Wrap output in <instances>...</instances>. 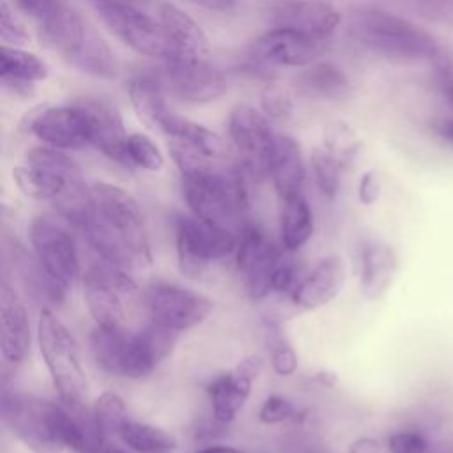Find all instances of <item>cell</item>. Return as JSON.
<instances>
[{
  "instance_id": "4dcf8cb0",
  "label": "cell",
  "mask_w": 453,
  "mask_h": 453,
  "mask_svg": "<svg viewBox=\"0 0 453 453\" xmlns=\"http://www.w3.org/2000/svg\"><path fill=\"white\" fill-rule=\"evenodd\" d=\"M0 74H2V85H12V83L34 85L35 81H42L48 76V65L37 55L19 46L2 44Z\"/></svg>"
},
{
  "instance_id": "83f0119b",
  "label": "cell",
  "mask_w": 453,
  "mask_h": 453,
  "mask_svg": "<svg viewBox=\"0 0 453 453\" xmlns=\"http://www.w3.org/2000/svg\"><path fill=\"white\" fill-rule=\"evenodd\" d=\"M280 241L287 251H297L313 235V211L304 193L280 198Z\"/></svg>"
},
{
  "instance_id": "7dc6e473",
  "label": "cell",
  "mask_w": 453,
  "mask_h": 453,
  "mask_svg": "<svg viewBox=\"0 0 453 453\" xmlns=\"http://www.w3.org/2000/svg\"><path fill=\"white\" fill-rule=\"evenodd\" d=\"M226 428H228L226 423L216 419L214 414H211L209 418L196 423L193 434H195L196 441H211V439H216V437L223 435L226 432Z\"/></svg>"
},
{
  "instance_id": "74e56055",
  "label": "cell",
  "mask_w": 453,
  "mask_h": 453,
  "mask_svg": "<svg viewBox=\"0 0 453 453\" xmlns=\"http://www.w3.org/2000/svg\"><path fill=\"white\" fill-rule=\"evenodd\" d=\"M269 345H271V366L276 375L280 377H290L297 370V354L292 349V345L285 340L280 333L269 334Z\"/></svg>"
},
{
  "instance_id": "5b68a950",
  "label": "cell",
  "mask_w": 453,
  "mask_h": 453,
  "mask_svg": "<svg viewBox=\"0 0 453 453\" xmlns=\"http://www.w3.org/2000/svg\"><path fill=\"white\" fill-rule=\"evenodd\" d=\"M92 198L97 218L127 251L133 269L152 264V251L145 218L136 198L124 188L111 182H92Z\"/></svg>"
},
{
  "instance_id": "484cf974",
  "label": "cell",
  "mask_w": 453,
  "mask_h": 453,
  "mask_svg": "<svg viewBox=\"0 0 453 453\" xmlns=\"http://www.w3.org/2000/svg\"><path fill=\"white\" fill-rule=\"evenodd\" d=\"M396 271L393 250L380 242H368L361 251L359 290L366 299H379L389 288Z\"/></svg>"
},
{
  "instance_id": "816d5d0a",
  "label": "cell",
  "mask_w": 453,
  "mask_h": 453,
  "mask_svg": "<svg viewBox=\"0 0 453 453\" xmlns=\"http://www.w3.org/2000/svg\"><path fill=\"white\" fill-rule=\"evenodd\" d=\"M196 4L211 9V11H218V12H226L230 9L235 7L237 0H196Z\"/></svg>"
},
{
  "instance_id": "ffe728a7",
  "label": "cell",
  "mask_w": 453,
  "mask_h": 453,
  "mask_svg": "<svg viewBox=\"0 0 453 453\" xmlns=\"http://www.w3.org/2000/svg\"><path fill=\"white\" fill-rule=\"evenodd\" d=\"M32 347L28 311L16 288L4 278L0 283V350L9 365H21Z\"/></svg>"
},
{
  "instance_id": "2e32d148",
  "label": "cell",
  "mask_w": 453,
  "mask_h": 453,
  "mask_svg": "<svg viewBox=\"0 0 453 453\" xmlns=\"http://www.w3.org/2000/svg\"><path fill=\"white\" fill-rule=\"evenodd\" d=\"M163 87L173 97L202 104L226 92V80L209 60H165Z\"/></svg>"
},
{
  "instance_id": "bcb514c9",
  "label": "cell",
  "mask_w": 453,
  "mask_h": 453,
  "mask_svg": "<svg viewBox=\"0 0 453 453\" xmlns=\"http://www.w3.org/2000/svg\"><path fill=\"white\" fill-rule=\"evenodd\" d=\"M380 195V182L377 179V175L373 172H365L359 179V186H357V196L359 202L365 205H372L379 200Z\"/></svg>"
},
{
  "instance_id": "8d00e7d4",
  "label": "cell",
  "mask_w": 453,
  "mask_h": 453,
  "mask_svg": "<svg viewBox=\"0 0 453 453\" xmlns=\"http://www.w3.org/2000/svg\"><path fill=\"white\" fill-rule=\"evenodd\" d=\"M324 149L329 150L342 165L349 163L359 149L354 133L343 122H331L324 129Z\"/></svg>"
},
{
  "instance_id": "f35d334b",
  "label": "cell",
  "mask_w": 453,
  "mask_h": 453,
  "mask_svg": "<svg viewBox=\"0 0 453 453\" xmlns=\"http://www.w3.org/2000/svg\"><path fill=\"white\" fill-rule=\"evenodd\" d=\"M297 416L299 411L296 409V405L281 395L267 396L258 409V419L264 425H280L285 421H294Z\"/></svg>"
},
{
  "instance_id": "9a60e30c",
  "label": "cell",
  "mask_w": 453,
  "mask_h": 453,
  "mask_svg": "<svg viewBox=\"0 0 453 453\" xmlns=\"http://www.w3.org/2000/svg\"><path fill=\"white\" fill-rule=\"evenodd\" d=\"M85 117L88 145H94L110 161L133 168L127 156V133L119 108L106 97H78L73 101Z\"/></svg>"
},
{
  "instance_id": "e0dca14e",
  "label": "cell",
  "mask_w": 453,
  "mask_h": 453,
  "mask_svg": "<svg viewBox=\"0 0 453 453\" xmlns=\"http://www.w3.org/2000/svg\"><path fill=\"white\" fill-rule=\"evenodd\" d=\"M264 16L273 27L294 28L327 41L342 16L329 0H267Z\"/></svg>"
},
{
  "instance_id": "603a6c76",
  "label": "cell",
  "mask_w": 453,
  "mask_h": 453,
  "mask_svg": "<svg viewBox=\"0 0 453 453\" xmlns=\"http://www.w3.org/2000/svg\"><path fill=\"white\" fill-rule=\"evenodd\" d=\"M345 281V262L338 255L320 258L297 283L290 299L296 308L315 310L331 303Z\"/></svg>"
},
{
  "instance_id": "c3c4849f",
  "label": "cell",
  "mask_w": 453,
  "mask_h": 453,
  "mask_svg": "<svg viewBox=\"0 0 453 453\" xmlns=\"http://www.w3.org/2000/svg\"><path fill=\"white\" fill-rule=\"evenodd\" d=\"M437 74H439L444 99L453 108V69H451V65H448V64L437 65Z\"/></svg>"
},
{
  "instance_id": "4fadbf2b",
  "label": "cell",
  "mask_w": 453,
  "mask_h": 453,
  "mask_svg": "<svg viewBox=\"0 0 453 453\" xmlns=\"http://www.w3.org/2000/svg\"><path fill=\"white\" fill-rule=\"evenodd\" d=\"M327 41L315 39L294 28L273 27L248 48V62L251 69L276 67H306L324 51Z\"/></svg>"
},
{
  "instance_id": "d590c367",
  "label": "cell",
  "mask_w": 453,
  "mask_h": 453,
  "mask_svg": "<svg viewBox=\"0 0 453 453\" xmlns=\"http://www.w3.org/2000/svg\"><path fill=\"white\" fill-rule=\"evenodd\" d=\"M127 156L133 168L159 172L165 166V156L159 147L143 133H131L127 136Z\"/></svg>"
},
{
  "instance_id": "3957f363",
  "label": "cell",
  "mask_w": 453,
  "mask_h": 453,
  "mask_svg": "<svg viewBox=\"0 0 453 453\" xmlns=\"http://www.w3.org/2000/svg\"><path fill=\"white\" fill-rule=\"evenodd\" d=\"M35 336L58 400L76 412H88V382L76 340L67 326L53 310L42 308L37 317Z\"/></svg>"
},
{
  "instance_id": "ee69618b",
  "label": "cell",
  "mask_w": 453,
  "mask_h": 453,
  "mask_svg": "<svg viewBox=\"0 0 453 453\" xmlns=\"http://www.w3.org/2000/svg\"><path fill=\"white\" fill-rule=\"evenodd\" d=\"M297 267L290 260H280L271 274V290L274 294H292L297 287Z\"/></svg>"
},
{
  "instance_id": "1f68e13d",
  "label": "cell",
  "mask_w": 453,
  "mask_h": 453,
  "mask_svg": "<svg viewBox=\"0 0 453 453\" xmlns=\"http://www.w3.org/2000/svg\"><path fill=\"white\" fill-rule=\"evenodd\" d=\"M67 64L94 78L113 80L119 76V62L115 53L94 28H90L81 48Z\"/></svg>"
},
{
  "instance_id": "52a82bcc",
  "label": "cell",
  "mask_w": 453,
  "mask_h": 453,
  "mask_svg": "<svg viewBox=\"0 0 453 453\" xmlns=\"http://www.w3.org/2000/svg\"><path fill=\"white\" fill-rule=\"evenodd\" d=\"M173 232L177 265L188 278H200L211 262L232 255L239 241V234L184 212L175 214Z\"/></svg>"
},
{
  "instance_id": "b9f144b4",
  "label": "cell",
  "mask_w": 453,
  "mask_h": 453,
  "mask_svg": "<svg viewBox=\"0 0 453 453\" xmlns=\"http://www.w3.org/2000/svg\"><path fill=\"white\" fill-rule=\"evenodd\" d=\"M260 103H262V110L269 119L274 120H285L290 117L292 113V101L288 97L287 92H283L278 87H267L262 96H260Z\"/></svg>"
},
{
  "instance_id": "5bb4252c",
  "label": "cell",
  "mask_w": 453,
  "mask_h": 453,
  "mask_svg": "<svg viewBox=\"0 0 453 453\" xmlns=\"http://www.w3.org/2000/svg\"><path fill=\"white\" fill-rule=\"evenodd\" d=\"M234 255L235 267L244 278L250 297L253 301H260L271 296V274L281 260V251L271 237L257 223L250 221L239 232Z\"/></svg>"
},
{
  "instance_id": "f5cc1de1",
  "label": "cell",
  "mask_w": 453,
  "mask_h": 453,
  "mask_svg": "<svg viewBox=\"0 0 453 453\" xmlns=\"http://www.w3.org/2000/svg\"><path fill=\"white\" fill-rule=\"evenodd\" d=\"M311 379H313L319 386L327 388V389L334 388V386H336V382H338L336 375H334L333 372H329V370H319V372H315V373L311 375Z\"/></svg>"
},
{
  "instance_id": "7a4b0ae2",
  "label": "cell",
  "mask_w": 453,
  "mask_h": 453,
  "mask_svg": "<svg viewBox=\"0 0 453 453\" xmlns=\"http://www.w3.org/2000/svg\"><path fill=\"white\" fill-rule=\"evenodd\" d=\"M350 35L365 50L395 62H418L439 57L437 41L426 30L380 9L356 11L350 19Z\"/></svg>"
},
{
  "instance_id": "8992f818",
  "label": "cell",
  "mask_w": 453,
  "mask_h": 453,
  "mask_svg": "<svg viewBox=\"0 0 453 453\" xmlns=\"http://www.w3.org/2000/svg\"><path fill=\"white\" fill-rule=\"evenodd\" d=\"M18 189L51 205L74 186L85 182L76 161L64 150L41 145L27 150L21 165L12 168Z\"/></svg>"
},
{
  "instance_id": "277c9868",
  "label": "cell",
  "mask_w": 453,
  "mask_h": 453,
  "mask_svg": "<svg viewBox=\"0 0 453 453\" xmlns=\"http://www.w3.org/2000/svg\"><path fill=\"white\" fill-rule=\"evenodd\" d=\"M88 349L101 372L131 380L149 377L166 359L163 342L145 326L136 333L124 326H94L88 334Z\"/></svg>"
},
{
  "instance_id": "7c38bea8",
  "label": "cell",
  "mask_w": 453,
  "mask_h": 453,
  "mask_svg": "<svg viewBox=\"0 0 453 453\" xmlns=\"http://www.w3.org/2000/svg\"><path fill=\"white\" fill-rule=\"evenodd\" d=\"M228 134L248 175L258 180L269 177L276 142L269 117L253 106L239 104L228 117Z\"/></svg>"
},
{
  "instance_id": "d6986e66",
  "label": "cell",
  "mask_w": 453,
  "mask_h": 453,
  "mask_svg": "<svg viewBox=\"0 0 453 453\" xmlns=\"http://www.w3.org/2000/svg\"><path fill=\"white\" fill-rule=\"evenodd\" d=\"M264 359L260 354H250L239 361V365L218 377H214L205 391L211 400V409L216 419L230 425L237 412L250 398L251 386L260 375Z\"/></svg>"
},
{
  "instance_id": "cb8c5ba5",
  "label": "cell",
  "mask_w": 453,
  "mask_h": 453,
  "mask_svg": "<svg viewBox=\"0 0 453 453\" xmlns=\"http://www.w3.org/2000/svg\"><path fill=\"white\" fill-rule=\"evenodd\" d=\"M35 28L41 44L69 62L81 48L92 27L87 25L78 11L64 4L55 12L35 23Z\"/></svg>"
},
{
  "instance_id": "ab89813d",
  "label": "cell",
  "mask_w": 453,
  "mask_h": 453,
  "mask_svg": "<svg viewBox=\"0 0 453 453\" xmlns=\"http://www.w3.org/2000/svg\"><path fill=\"white\" fill-rule=\"evenodd\" d=\"M0 37L5 46H23L28 41L23 23L7 0H2L0 4Z\"/></svg>"
},
{
  "instance_id": "d4e9b609",
  "label": "cell",
  "mask_w": 453,
  "mask_h": 453,
  "mask_svg": "<svg viewBox=\"0 0 453 453\" xmlns=\"http://www.w3.org/2000/svg\"><path fill=\"white\" fill-rule=\"evenodd\" d=\"M280 198L303 193L306 166L301 145L288 134H276L269 173Z\"/></svg>"
},
{
  "instance_id": "d6a6232c",
  "label": "cell",
  "mask_w": 453,
  "mask_h": 453,
  "mask_svg": "<svg viewBox=\"0 0 453 453\" xmlns=\"http://www.w3.org/2000/svg\"><path fill=\"white\" fill-rule=\"evenodd\" d=\"M90 418L103 442L119 439L122 428L131 421L124 398L113 391H104L92 402Z\"/></svg>"
},
{
  "instance_id": "4316f807",
  "label": "cell",
  "mask_w": 453,
  "mask_h": 453,
  "mask_svg": "<svg viewBox=\"0 0 453 453\" xmlns=\"http://www.w3.org/2000/svg\"><path fill=\"white\" fill-rule=\"evenodd\" d=\"M294 83L301 96L327 101L343 97L350 88L343 69L329 60L311 62L301 73H297Z\"/></svg>"
},
{
  "instance_id": "836d02e7",
  "label": "cell",
  "mask_w": 453,
  "mask_h": 453,
  "mask_svg": "<svg viewBox=\"0 0 453 453\" xmlns=\"http://www.w3.org/2000/svg\"><path fill=\"white\" fill-rule=\"evenodd\" d=\"M119 439L136 453H175L179 448L177 439L170 432L140 421H129Z\"/></svg>"
},
{
  "instance_id": "8fae6325",
  "label": "cell",
  "mask_w": 453,
  "mask_h": 453,
  "mask_svg": "<svg viewBox=\"0 0 453 453\" xmlns=\"http://www.w3.org/2000/svg\"><path fill=\"white\" fill-rule=\"evenodd\" d=\"M69 223L60 216L39 214L28 228L30 246L44 269L65 288L81 280L80 253Z\"/></svg>"
},
{
  "instance_id": "9f6ffc18",
  "label": "cell",
  "mask_w": 453,
  "mask_h": 453,
  "mask_svg": "<svg viewBox=\"0 0 453 453\" xmlns=\"http://www.w3.org/2000/svg\"><path fill=\"white\" fill-rule=\"evenodd\" d=\"M191 2H196V0H191Z\"/></svg>"
},
{
  "instance_id": "db71d44e",
  "label": "cell",
  "mask_w": 453,
  "mask_h": 453,
  "mask_svg": "<svg viewBox=\"0 0 453 453\" xmlns=\"http://www.w3.org/2000/svg\"><path fill=\"white\" fill-rule=\"evenodd\" d=\"M92 453H136V451H133V449H129V448L124 449V448L113 444V441H104V442H99V444L94 448Z\"/></svg>"
},
{
  "instance_id": "44dd1931",
  "label": "cell",
  "mask_w": 453,
  "mask_h": 453,
  "mask_svg": "<svg viewBox=\"0 0 453 453\" xmlns=\"http://www.w3.org/2000/svg\"><path fill=\"white\" fill-rule=\"evenodd\" d=\"M7 251L12 264V271L18 274V280L21 281L25 292L37 304L53 310L55 306L64 303L67 288L44 269V265L37 260L34 251L30 253L25 246H21L16 241L11 242V248H7Z\"/></svg>"
},
{
  "instance_id": "ac0fdd59",
  "label": "cell",
  "mask_w": 453,
  "mask_h": 453,
  "mask_svg": "<svg viewBox=\"0 0 453 453\" xmlns=\"http://www.w3.org/2000/svg\"><path fill=\"white\" fill-rule=\"evenodd\" d=\"M25 127L44 145L74 150L88 145V129L83 111L74 104L39 106L27 117Z\"/></svg>"
},
{
  "instance_id": "30bf717a",
  "label": "cell",
  "mask_w": 453,
  "mask_h": 453,
  "mask_svg": "<svg viewBox=\"0 0 453 453\" xmlns=\"http://www.w3.org/2000/svg\"><path fill=\"white\" fill-rule=\"evenodd\" d=\"M147 320L173 333H184L202 324L214 310L207 296L175 283H152L140 296Z\"/></svg>"
},
{
  "instance_id": "681fc988",
  "label": "cell",
  "mask_w": 453,
  "mask_h": 453,
  "mask_svg": "<svg viewBox=\"0 0 453 453\" xmlns=\"http://www.w3.org/2000/svg\"><path fill=\"white\" fill-rule=\"evenodd\" d=\"M380 451H382L380 442L377 439L366 437V435L352 441L347 449V453H380Z\"/></svg>"
},
{
  "instance_id": "7bdbcfd3",
  "label": "cell",
  "mask_w": 453,
  "mask_h": 453,
  "mask_svg": "<svg viewBox=\"0 0 453 453\" xmlns=\"http://www.w3.org/2000/svg\"><path fill=\"white\" fill-rule=\"evenodd\" d=\"M388 448L391 453H426L428 441L418 430H398L389 435Z\"/></svg>"
},
{
  "instance_id": "6da1fadb",
  "label": "cell",
  "mask_w": 453,
  "mask_h": 453,
  "mask_svg": "<svg viewBox=\"0 0 453 453\" xmlns=\"http://www.w3.org/2000/svg\"><path fill=\"white\" fill-rule=\"evenodd\" d=\"M2 421L9 432L35 453H55L62 448L92 453L101 442L90 412H76L60 400L50 402L4 388Z\"/></svg>"
},
{
  "instance_id": "f546056e",
  "label": "cell",
  "mask_w": 453,
  "mask_h": 453,
  "mask_svg": "<svg viewBox=\"0 0 453 453\" xmlns=\"http://www.w3.org/2000/svg\"><path fill=\"white\" fill-rule=\"evenodd\" d=\"M163 133L170 138V140H179L188 143L189 147H193L195 150H198L200 154H203L205 157L212 159V161H219L225 159L228 154L226 143L223 142V138L207 129L205 126L193 122L182 115H177L173 111V115L170 117V120L166 122Z\"/></svg>"
},
{
  "instance_id": "f6af8a7d",
  "label": "cell",
  "mask_w": 453,
  "mask_h": 453,
  "mask_svg": "<svg viewBox=\"0 0 453 453\" xmlns=\"http://www.w3.org/2000/svg\"><path fill=\"white\" fill-rule=\"evenodd\" d=\"M64 4L65 0H12V7L28 16L34 23H39Z\"/></svg>"
},
{
  "instance_id": "7402d4cb",
  "label": "cell",
  "mask_w": 453,
  "mask_h": 453,
  "mask_svg": "<svg viewBox=\"0 0 453 453\" xmlns=\"http://www.w3.org/2000/svg\"><path fill=\"white\" fill-rule=\"evenodd\" d=\"M157 19L172 46V57L168 60H207V35L188 12L170 2H165L157 9Z\"/></svg>"
},
{
  "instance_id": "60d3db41",
  "label": "cell",
  "mask_w": 453,
  "mask_h": 453,
  "mask_svg": "<svg viewBox=\"0 0 453 453\" xmlns=\"http://www.w3.org/2000/svg\"><path fill=\"white\" fill-rule=\"evenodd\" d=\"M425 19L453 30V0H407Z\"/></svg>"
},
{
  "instance_id": "9c48e42d",
  "label": "cell",
  "mask_w": 453,
  "mask_h": 453,
  "mask_svg": "<svg viewBox=\"0 0 453 453\" xmlns=\"http://www.w3.org/2000/svg\"><path fill=\"white\" fill-rule=\"evenodd\" d=\"M90 4L108 30L138 55L163 62L172 57V46L159 19L127 0H90Z\"/></svg>"
},
{
  "instance_id": "f907efd6",
  "label": "cell",
  "mask_w": 453,
  "mask_h": 453,
  "mask_svg": "<svg viewBox=\"0 0 453 453\" xmlns=\"http://www.w3.org/2000/svg\"><path fill=\"white\" fill-rule=\"evenodd\" d=\"M435 133H437V136H439L444 143H448V145L453 147V119H446V120L439 122V124L435 126Z\"/></svg>"
},
{
  "instance_id": "ba28073f",
  "label": "cell",
  "mask_w": 453,
  "mask_h": 453,
  "mask_svg": "<svg viewBox=\"0 0 453 453\" xmlns=\"http://www.w3.org/2000/svg\"><path fill=\"white\" fill-rule=\"evenodd\" d=\"M81 288L94 326L120 327L126 319L124 297L134 294L138 285L127 269L96 257L81 274Z\"/></svg>"
},
{
  "instance_id": "e575fe53",
  "label": "cell",
  "mask_w": 453,
  "mask_h": 453,
  "mask_svg": "<svg viewBox=\"0 0 453 453\" xmlns=\"http://www.w3.org/2000/svg\"><path fill=\"white\" fill-rule=\"evenodd\" d=\"M310 166L320 195L333 200L340 189V170L343 165L329 150L317 147L311 150Z\"/></svg>"
},
{
  "instance_id": "11a10c76",
  "label": "cell",
  "mask_w": 453,
  "mask_h": 453,
  "mask_svg": "<svg viewBox=\"0 0 453 453\" xmlns=\"http://www.w3.org/2000/svg\"><path fill=\"white\" fill-rule=\"evenodd\" d=\"M195 453H244V451H241L234 446H226V444H209V446L196 449Z\"/></svg>"
},
{
  "instance_id": "f1b7e54d",
  "label": "cell",
  "mask_w": 453,
  "mask_h": 453,
  "mask_svg": "<svg viewBox=\"0 0 453 453\" xmlns=\"http://www.w3.org/2000/svg\"><path fill=\"white\" fill-rule=\"evenodd\" d=\"M129 99L138 117L154 129L163 131L173 115L166 104L163 83L152 76H136L129 83Z\"/></svg>"
}]
</instances>
